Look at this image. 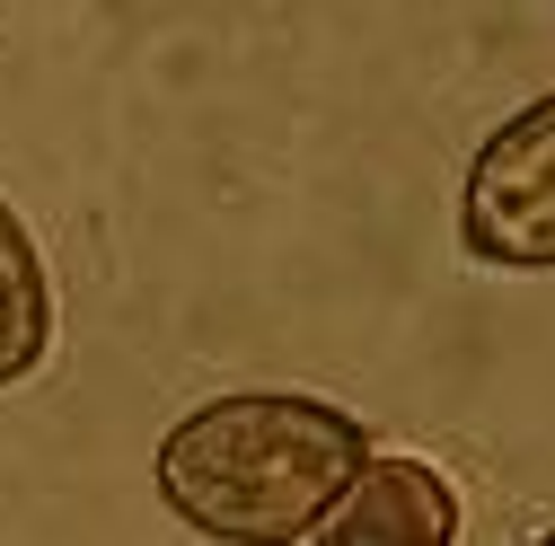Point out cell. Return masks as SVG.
<instances>
[{"instance_id": "7a4b0ae2", "label": "cell", "mask_w": 555, "mask_h": 546, "mask_svg": "<svg viewBox=\"0 0 555 546\" xmlns=\"http://www.w3.org/2000/svg\"><path fill=\"white\" fill-rule=\"evenodd\" d=\"M459 247L494 273H555V89L476 142L459 185Z\"/></svg>"}, {"instance_id": "6da1fadb", "label": "cell", "mask_w": 555, "mask_h": 546, "mask_svg": "<svg viewBox=\"0 0 555 546\" xmlns=\"http://www.w3.org/2000/svg\"><path fill=\"white\" fill-rule=\"evenodd\" d=\"M362 458V415L309 388H230L159 432V503L212 546H300Z\"/></svg>"}, {"instance_id": "277c9868", "label": "cell", "mask_w": 555, "mask_h": 546, "mask_svg": "<svg viewBox=\"0 0 555 546\" xmlns=\"http://www.w3.org/2000/svg\"><path fill=\"white\" fill-rule=\"evenodd\" d=\"M53 353V273L18 203L0 194V388H27Z\"/></svg>"}, {"instance_id": "5b68a950", "label": "cell", "mask_w": 555, "mask_h": 546, "mask_svg": "<svg viewBox=\"0 0 555 546\" xmlns=\"http://www.w3.org/2000/svg\"><path fill=\"white\" fill-rule=\"evenodd\" d=\"M520 546H555V529H538V537H520Z\"/></svg>"}, {"instance_id": "3957f363", "label": "cell", "mask_w": 555, "mask_h": 546, "mask_svg": "<svg viewBox=\"0 0 555 546\" xmlns=\"http://www.w3.org/2000/svg\"><path fill=\"white\" fill-rule=\"evenodd\" d=\"M309 546H459V494L433 458L371 450L309 529Z\"/></svg>"}]
</instances>
